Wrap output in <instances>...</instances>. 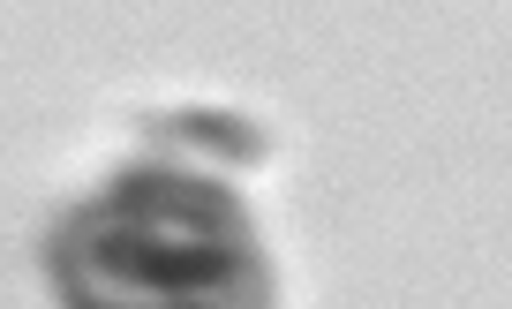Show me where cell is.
I'll list each match as a JSON object with an SVG mask.
<instances>
[{
  "mask_svg": "<svg viewBox=\"0 0 512 309\" xmlns=\"http://www.w3.org/2000/svg\"><path fill=\"white\" fill-rule=\"evenodd\" d=\"M264 129L241 114H159L46 242L61 309H279L241 174Z\"/></svg>",
  "mask_w": 512,
  "mask_h": 309,
  "instance_id": "6da1fadb",
  "label": "cell"
}]
</instances>
